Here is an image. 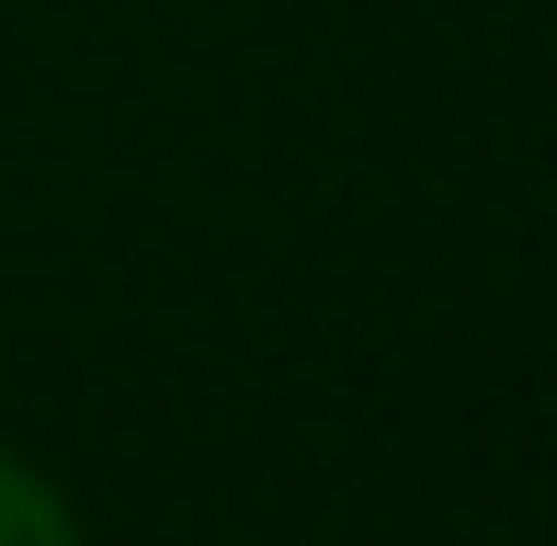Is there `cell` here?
<instances>
[{"instance_id": "cell-1", "label": "cell", "mask_w": 557, "mask_h": 546, "mask_svg": "<svg viewBox=\"0 0 557 546\" xmlns=\"http://www.w3.org/2000/svg\"><path fill=\"white\" fill-rule=\"evenodd\" d=\"M0 546H81V524H69V501L35 479V467L0 444Z\"/></svg>"}]
</instances>
